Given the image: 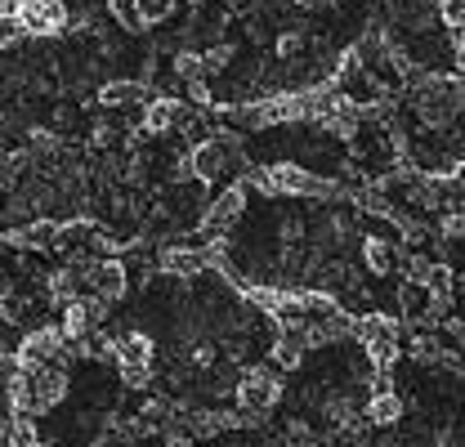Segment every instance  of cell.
Masks as SVG:
<instances>
[{
  "mask_svg": "<svg viewBox=\"0 0 465 447\" xmlns=\"http://www.w3.org/2000/svg\"><path fill=\"white\" fill-rule=\"evenodd\" d=\"M407 108L425 130H448L465 112V76L461 72H425L407 85Z\"/></svg>",
  "mask_w": 465,
  "mask_h": 447,
  "instance_id": "6da1fadb",
  "label": "cell"
},
{
  "mask_svg": "<svg viewBox=\"0 0 465 447\" xmlns=\"http://www.w3.org/2000/svg\"><path fill=\"white\" fill-rule=\"evenodd\" d=\"M353 335L367 349V363L376 372H390L399 363V353H403V323L390 318V313H362V318H353Z\"/></svg>",
  "mask_w": 465,
  "mask_h": 447,
  "instance_id": "7a4b0ae2",
  "label": "cell"
},
{
  "mask_svg": "<svg viewBox=\"0 0 465 447\" xmlns=\"http://www.w3.org/2000/svg\"><path fill=\"white\" fill-rule=\"evenodd\" d=\"M237 170H242V148L224 134H211L188 153V174L197 184H220V179H232Z\"/></svg>",
  "mask_w": 465,
  "mask_h": 447,
  "instance_id": "3957f363",
  "label": "cell"
},
{
  "mask_svg": "<svg viewBox=\"0 0 465 447\" xmlns=\"http://www.w3.org/2000/svg\"><path fill=\"white\" fill-rule=\"evenodd\" d=\"M278 398H282V376L278 372H269V367H246V372H237V407H242V416H269L273 407H278Z\"/></svg>",
  "mask_w": 465,
  "mask_h": 447,
  "instance_id": "277c9868",
  "label": "cell"
},
{
  "mask_svg": "<svg viewBox=\"0 0 465 447\" xmlns=\"http://www.w3.org/2000/svg\"><path fill=\"white\" fill-rule=\"evenodd\" d=\"M246 215V188L242 184H232V188H224L206 211H202V220H197V237L202 242H224L232 233V224Z\"/></svg>",
  "mask_w": 465,
  "mask_h": 447,
  "instance_id": "5b68a950",
  "label": "cell"
},
{
  "mask_svg": "<svg viewBox=\"0 0 465 447\" xmlns=\"http://www.w3.org/2000/svg\"><path fill=\"white\" fill-rule=\"evenodd\" d=\"M18 363L23 367H63L67 363V335L54 327H36V332H27L18 340Z\"/></svg>",
  "mask_w": 465,
  "mask_h": 447,
  "instance_id": "8992f818",
  "label": "cell"
},
{
  "mask_svg": "<svg viewBox=\"0 0 465 447\" xmlns=\"http://www.w3.org/2000/svg\"><path fill=\"white\" fill-rule=\"evenodd\" d=\"M264 193L269 197H322L327 184L313 170L295 166V162H278V166L264 170Z\"/></svg>",
  "mask_w": 465,
  "mask_h": 447,
  "instance_id": "52a82bcc",
  "label": "cell"
},
{
  "mask_svg": "<svg viewBox=\"0 0 465 447\" xmlns=\"http://www.w3.org/2000/svg\"><path fill=\"white\" fill-rule=\"evenodd\" d=\"M9 9H18L27 36H58L72 23L67 0H9Z\"/></svg>",
  "mask_w": 465,
  "mask_h": 447,
  "instance_id": "ba28073f",
  "label": "cell"
},
{
  "mask_svg": "<svg viewBox=\"0 0 465 447\" xmlns=\"http://www.w3.org/2000/svg\"><path fill=\"white\" fill-rule=\"evenodd\" d=\"M81 282L90 286V295H99V300H108L116 304L125 291H130V273H125V260H90V264H81Z\"/></svg>",
  "mask_w": 465,
  "mask_h": 447,
  "instance_id": "9c48e42d",
  "label": "cell"
},
{
  "mask_svg": "<svg viewBox=\"0 0 465 447\" xmlns=\"http://www.w3.org/2000/svg\"><path fill=\"white\" fill-rule=\"evenodd\" d=\"M188 121V108L171 99V94H153L148 104H143V121H139V134H166L174 125H183Z\"/></svg>",
  "mask_w": 465,
  "mask_h": 447,
  "instance_id": "30bf717a",
  "label": "cell"
},
{
  "mask_svg": "<svg viewBox=\"0 0 465 447\" xmlns=\"http://www.w3.org/2000/svg\"><path fill=\"white\" fill-rule=\"evenodd\" d=\"M304 353H309V344H304L300 327H282V332L273 335V344H269V367L300 372V367H304Z\"/></svg>",
  "mask_w": 465,
  "mask_h": 447,
  "instance_id": "8fae6325",
  "label": "cell"
},
{
  "mask_svg": "<svg viewBox=\"0 0 465 447\" xmlns=\"http://www.w3.org/2000/svg\"><path fill=\"white\" fill-rule=\"evenodd\" d=\"M108 349H113L116 367H153V358H157V344H153V335H143V332L116 335Z\"/></svg>",
  "mask_w": 465,
  "mask_h": 447,
  "instance_id": "7c38bea8",
  "label": "cell"
},
{
  "mask_svg": "<svg viewBox=\"0 0 465 447\" xmlns=\"http://www.w3.org/2000/svg\"><path fill=\"white\" fill-rule=\"evenodd\" d=\"M32 381H36V412H54L67 398V367H36Z\"/></svg>",
  "mask_w": 465,
  "mask_h": 447,
  "instance_id": "4fadbf2b",
  "label": "cell"
},
{
  "mask_svg": "<svg viewBox=\"0 0 465 447\" xmlns=\"http://www.w3.org/2000/svg\"><path fill=\"white\" fill-rule=\"evenodd\" d=\"M94 309L85 304V300H72V304H63V318H58V332L67 335V344H85L90 332H94Z\"/></svg>",
  "mask_w": 465,
  "mask_h": 447,
  "instance_id": "5bb4252c",
  "label": "cell"
},
{
  "mask_svg": "<svg viewBox=\"0 0 465 447\" xmlns=\"http://www.w3.org/2000/svg\"><path fill=\"white\" fill-rule=\"evenodd\" d=\"M162 273H171L179 282H197L206 273V255H202V246L197 251H188V246H171L166 255H162Z\"/></svg>",
  "mask_w": 465,
  "mask_h": 447,
  "instance_id": "9a60e30c",
  "label": "cell"
},
{
  "mask_svg": "<svg viewBox=\"0 0 465 447\" xmlns=\"http://www.w3.org/2000/svg\"><path fill=\"white\" fill-rule=\"evenodd\" d=\"M399 304H403V313L411 323H430V318L439 313V304H434V295L425 291V282H403V286H399Z\"/></svg>",
  "mask_w": 465,
  "mask_h": 447,
  "instance_id": "2e32d148",
  "label": "cell"
},
{
  "mask_svg": "<svg viewBox=\"0 0 465 447\" xmlns=\"http://www.w3.org/2000/svg\"><path fill=\"white\" fill-rule=\"evenodd\" d=\"M367 421H371V425H394V421H403V398L394 393V385H390V390H371V398H367Z\"/></svg>",
  "mask_w": 465,
  "mask_h": 447,
  "instance_id": "e0dca14e",
  "label": "cell"
},
{
  "mask_svg": "<svg viewBox=\"0 0 465 447\" xmlns=\"http://www.w3.org/2000/svg\"><path fill=\"white\" fill-rule=\"evenodd\" d=\"M139 99H143V104L153 99V94L143 90V81H130V76H125V81H104V85H99V104H104V108L139 104Z\"/></svg>",
  "mask_w": 465,
  "mask_h": 447,
  "instance_id": "ac0fdd59",
  "label": "cell"
},
{
  "mask_svg": "<svg viewBox=\"0 0 465 447\" xmlns=\"http://www.w3.org/2000/svg\"><path fill=\"white\" fill-rule=\"evenodd\" d=\"M425 291H430V295H434V304H439V313H443V309H452V291H457V273H452V269H448V264H430V269H425Z\"/></svg>",
  "mask_w": 465,
  "mask_h": 447,
  "instance_id": "d6986e66",
  "label": "cell"
},
{
  "mask_svg": "<svg viewBox=\"0 0 465 447\" xmlns=\"http://www.w3.org/2000/svg\"><path fill=\"white\" fill-rule=\"evenodd\" d=\"M362 269L376 273V278H385V273L394 269V246H390L385 237H367V242H362Z\"/></svg>",
  "mask_w": 465,
  "mask_h": 447,
  "instance_id": "ffe728a7",
  "label": "cell"
},
{
  "mask_svg": "<svg viewBox=\"0 0 465 447\" xmlns=\"http://www.w3.org/2000/svg\"><path fill=\"white\" fill-rule=\"evenodd\" d=\"M174 9H179V0H134L139 27H162V23H171Z\"/></svg>",
  "mask_w": 465,
  "mask_h": 447,
  "instance_id": "44dd1931",
  "label": "cell"
},
{
  "mask_svg": "<svg viewBox=\"0 0 465 447\" xmlns=\"http://www.w3.org/2000/svg\"><path fill=\"white\" fill-rule=\"evenodd\" d=\"M5 447H54L50 439H41L36 434V425L27 421V416H14L9 425H5Z\"/></svg>",
  "mask_w": 465,
  "mask_h": 447,
  "instance_id": "7402d4cb",
  "label": "cell"
},
{
  "mask_svg": "<svg viewBox=\"0 0 465 447\" xmlns=\"http://www.w3.org/2000/svg\"><path fill=\"white\" fill-rule=\"evenodd\" d=\"M27 36V27H23V18H18V9H0V50H9V45H18Z\"/></svg>",
  "mask_w": 465,
  "mask_h": 447,
  "instance_id": "603a6c76",
  "label": "cell"
},
{
  "mask_svg": "<svg viewBox=\"0 0 465 447\" xmlns=\"http://www.w3.org/2000/svg\"><path fill=\"white\" fill-rule=\"evenodd\" d=\"M304 50H309V36H304V32H282L278 45H273V55L278 58H300Z\"/></svg>",
  "mask_w": 465,
  "mask_h": 447,
  "instance_id": "cb8c5ba5",
  "label": "cell"
},
{
  "mask_svg": "<svg viewBox=\"0 0 465 447\" xmlns=\"http://www.w3.org/2000/svg\"><path fill=\"white\" fill-rule=\"evenodd\" d=\"M229 63H232V45H215V50L202 55V72H206V76H220Z\"/></svg>",
  "mask_w": 465,
  "mask_h": 447,
  "instance_id": "d4e9b609",
  "label": "cell"
},
{
  "mask_svg": "<svg viewBox=\"0 0 465 447\" xmlns=\"http://www.w3.org/2000/svg\"><path fill=\"white\" fill-rule=\"evenodd\" d=\"M439 18H443L448 32H452V27H465V0H439Z\"/></svg>",
  "mask_w": 465,
  "mask_h": 447,
  "instance_id": "484cf974",
  "label": "cell"
},
{
  "mask_svg": "<svg viewBox=\"0 0 465 447\" xmlns=\"http://www.w3.org/2000/svg\"><path fill=\"white\" fill-rule=\"evenodd\" d=\"M448 58H452L457 72H465V27H452V32H448Z\"/></svg>",
  "mask_w": 465,
  "mask_h": 447,
  "instance_id": "4316f807",
  "label": "cell"
},
{
  "mask_svg": "<svg viewBox=\"0 0 465 447\" xmlns=\"http://www.w3.org/2000/svg\"><path fill=\"white\" fill-rule=\"evenodd\" d=\"M318 439H313V430L304 425V421H291L287 425V447H313Z\"/></svg>",
  "mask_w": 465,
  "mask_h": 447,
  "instance_id": "83f0119b",
  "label": "cell"
},
{
  "mask_svg": "<svg viewBox=\"0 0 465 447\" xmlns=\"http://www.w3.org/2000/svg\"><path fill=\"white\" fill-rule=\"evenodd\" d=\"M121 381H125L130 390H143V385L153 381V367H121Z\"/></svg>",
  "mask_w": 465,
  "mask_h": 447,
  "instance_id": "f1b7e54d",
  "label": "cell"
},
{
  "mask_svg": "<svg viewBox=\"0 0 465 447\" xmlns=\"http://www.w3.org/2000/svg\"><path fill=\"white\" fill-rule=\"evenodd\" d=\"M443 233L448 237H465V211H448L443 215Z\"/></svg>",
  "mask_w": 465,
  "mask_h": 447,
  "instance_id": "f546056e",
  "label": "cell"
}]
</instances>
